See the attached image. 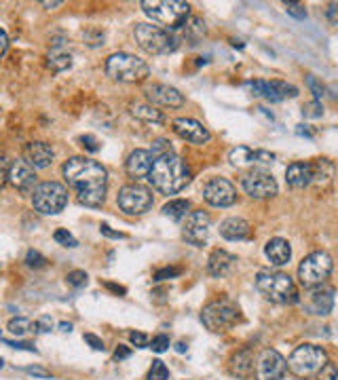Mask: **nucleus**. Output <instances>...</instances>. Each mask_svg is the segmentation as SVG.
<instances>
[{"mask_svg": "<svg viewBox=\"0 0 338 380\" xmlns=\"http://www.w3.org/2000/svg\"><path fill=\"white\" fill-rule=\"evenodd\" d=\"M256 287L264 298L279 302V304H294L298 302V289L294 281L286 273H271L260 271L256 275Z\"/></svg>", "mask_w": 338, "mask_h": 380, "instance_id": "nucleus-4", "label": "nucleus"}, {"mask_svg": "<svg viewBox=\"0 0 338 380\" xmlns=\"http://www.w3.org/2000/svg\"><path fill=\"white\" fill-rule=\"evenodd\" d=\"M146 180L161 194H178L190 182V169L178 155H165L153 161Z\"/></svg>", "mask_w": 338, "mask_h": 380, "instance_id": "nucleus-2", "label": "nucleus"}, {"mask_svg": "<svg viewBox=\"0 0 338 380\" xmlns=\"http://www.w3.org/2000/svg\"><path fill=\"white\" fill-rule=\"evenodd\" d=\"M176 350H178V353H184V350H186V344H184V342H178V344H176Z\"/></svg>", "mask_w": 338, "mask_h": 380, "instance_id": "nucleus-59", "label": "nucleus"}, {"mask_svg": "<svg viewBox=\"0 0 338 380\" xmlns=\"http://www.w3.org/2000/svg\"><path fill=\"white\" fill-rule=\"evenodd\" d=\"M306 309L311 311L313 315H330L332 309H334V289L328 287V289H315L311 294V300H308Z\"/></svg>", "mask_w": 338, "mask_h": 380, "instance_id": "nucleus-27", "label": "nucleus"}, {"mask_svg": "<svg viewBox=\"0 0 338 380\" xmlns=\"http://www.w3.org/2000/svg\"><path fill=\"white\" fill-rule=\"evenodd\" d=\"M45 262H47L45 256L38 254V252H34V249H30V252H27V256H25V265L30 267V269H43Z\"/></svg>", "mask_w": 338, "mask_h": 380, "instance_id": "nucleus-38", "label": "nucleus"}, {"mask_svg": "<svg viewBox=\"0 0 338 380\" xmlns=\"http://www.w3.org/2000/svg\"><path fill=\"white\" fill-rule=\"evenodd\" d=\"M313 180V171H311V163H292L286 169V182L292 188H306Z\"/></svg>", "mask_w": 338, "mask_h": 380, "instance_id": "nucleus-24", "label": "nucleus"}, {"mask_svg": "<svg viewBox=\"0 0 338 380\" xmlns=\"http://www.w3.org/2000/svg\"><path fill=\"white\" fill-rule=\"evenodd\" d=\"M7 49H9V36H7V32L3 30V27H0V57L7 53Z\"/></svg>", "mask_w": 338, "mask_h": 380, "instance_id": "nucleus-54", "label": "nucleus"}, {"mask_svg": "<svg viewBox=\"0 0 338 380\" xmlns=\"http://www.w3.org/2000/svg\"><path fill=\"white\" fill-rule=\"evenodd\" d=\"M264 254L271 260L273 267H284V265H288L290 258H292V247H290V243L286 239L275 237V239H271L264 245Z\"/></svg>", "mask_w": 338, "mask_h": 380, "instance_id": "nucleus-25", "label": "nucleus"}, {"mask_svg": "<svg viewBox=\"0 0 338 380\" xmlns=\"http://www.w3.org/2000/svg\"><path fill=\"white\" fill-rule=\"evenodd\" d=\"M66 281L72 287H82L84 283H87V273L84 271H72V273L66 275Z\"/></svg>", "mask_w": 338, "mask_h": 380, "instance_id": "nucleus-39", "label": "nucleus"}, {"mask_svg": "<svg viewBox=\"0 0 338 380\" xmlns=\"http://www.w3.org/2000/svg\"><path fill=\"white\" fill-rule=\"evenodd\" d=\"M106 74L119 82H139L150 74V68L144 60L131 53H112L106 60Z\"/></svg>", "mask_w": 338, "mask_h": 380, "instance_id": "nucleus-5", "label": "nucleus"}, {"mask_svg": "<svg viewBox=\"0 0 338 380\" xmlns=\"http://www.w3.org/2000/svg\"><path fill=\"white\" fill-rule=\"evenodd\" d=\"M32 205L45 216H55L68 205V190L60 182H43L32 190Z\"/></svg>", "mask_w": 338, "mask_h": 380, "instance_id": "nucleus-10", "label": "nucleus"}, {"mask_svg": "<svg viewBox=\"0 0 338 380\" xmlns=\"http://www.w3.org/2000/svg\"><path fill=\"white\" fill-rule=\"evenodd\" d=\"M47 64L53 72H64L72 66V55L66 47H62L60 43H55L53 49L47 55Z\"/></svg>", "mask_w": 338, "mask_h": 380, "instance_id": "nucleus-29", "label": "nucleus"}, {"mask_svg": "<svg viewBox=\"0 0 338 380\" xmlns=\"http://www.w3.org/2000/svg\"><path fill=\"white\" fill-rule=\"evenodd\" d=\"M311 171H313V180L311 182H317L322 186H328L334 178V165L328 161V159H319L311 165Z\"/></svg>", "mask_w": 338, "mask_h": 380, "instance_id": "nucleus-31", "label": "nucleus"}, {"mask_svg": "<svg viewBox=\"0 0 338 380\" xmlns=\"http://www.w3.org/2000/svg\"><path fill=\"white\" fill-rule=\"evenodd\" d=\"M241 188L251 199H271L277 194V182L271 173L262 169H251L241 175Z\"/></svg>", "mask_w": 338, "mask_h": 380, "instance_id": "nucleus-13", "label": "nucleus"}, {"mask_svg": "<svg viewBox=\"0 0 338 380\" xmlns=\"http://www.w3.org/2000/svg\"><path fill=\"white\" fill-rule=\"evenodd\" d=\"M237 262V258L229 252H224V249H214L210 260H207V271L212 277H224V275H229L233 265Z\"/></svg>", "mask_w": 338, "mask_h": 380, "instance_id": "nucleus-26", "label": "nucleus"}, {"mask_svg": "<svg viewBox=\"0 0 338 380\" xmlns=\"http://www.w3.org/2000/svg\"><path fill=\"white\" fill-rule=\"evenodd\" d=\"M62 173L68 182L76 190V199L84 208H100L106 199L108 188V171L102 163L87 159V157H70Z\"/></svg>", "mask_w": 338, "mask_h": 380, "instance_id": "nucleus-1", "label": "nucleus"}, {"mask_svg": "<svg viewBox=\"0 0 338 380\" xmlns=\"http://www.w3.org/2000/svg\"><path fill=\"white\" fill-rule=\"evenodd\" d=\"M62 3H60V0H55V3H43V7L45 9H55V7H60Z\"/></svg>", "mask_w": 338, "mask_h": 380, "instance_id": "nucleus-58", "label": "nucleus"}, {"mask_svg": "<svg viewBox=\"0 0 338 380\" xmlns=\"http://www.w3.org/2000/svg\"><path fill=\"white\" fill-rule=\"evenodd\" d=\"M34 328H36V332H41V334H45V332H51L53 330V319L51 317H41L36 324H34Z\"/></svg>", "mask_w": 338, "mask_h": 380, "instance_id": "nucleus-49", "label": "nucleus"}, {"mask_svg": "<svg viewBox=\"0 0 338 380\" xmlns=\"http://www.w3.org/2000/svg\"><path fill=\"white\" fill-rule=\"evenodd\" d=\"M153 155L148 150H133L127 161H125V169L129 173V178H133L135 182L137 180H144L148 178V171L153 167Z\"/></svg>", "mask_w": 338, "mask_h": 380, "instance_id": "nucleus-22", "label": "nucleus"}, {"mask_svg": "<svg viewBox=\"0 0 338 380\" xmlns=\"http://www.w3.org/2000/svg\"><path fill=\"white\" fill-rule=\"evenodd\" d=\"M169 336H165V334H159V336H155L153 340H148V348H153L155 353H165V350L169 348Z\"/></svg>", "mask_w": 338, "mask_h": 380, "instance_id": "nucleus-37", "label": "nucleus"}, {"mask_svg": "<svg viewBox=\"0 0 338 380\" xmlns=\"http://www.w3.org/2000/svg\"><path fill=\"white\" fill-rule=\"evenodd\" d=\"M129 342H131L135 348H144V346H148V336L142 334V332H131V334H129Z\"/></svg>", "mask_w": 338, "mask_h": 380, "instance_id": "nucleus-48", "label": "nucleus"}, {"mask_svg": "<svg viewBox=\"0 0 338 380\" xmlns=\"http://www.w3.org/2000/svg\"><path fill=\"white\" fill-rule=\"evenodd\" d=\"M172 125H174V133L178 137H182L184 142L196 144V146L210 142V137H212L207 127H203V123L194 121V119H176Z\"/></svg>", "mask_w": 338, "mask_h": 380, "instance_id": "nucleus-20", "label": "nucleus"}, {"mask_svg": "<svg viewBox=\"0 0 338 380\" xmlns=\"http://www.w3.org/2000/svg\"><path fill=\"white\" fill-rule=\"evenodd\" d=\"M23 372L25 374H30V376H36V378H51V372H47V370H43V368H23Z\"/></svg>", "mask_w": 338, "mask_h": 380, "instance_id": "nucleus-50", "label": "nucleus"}, {"mask_svg": "<svg viewBox=\"0 0 338 380\" xmlns=\"http://www.w3.org/2000/svg\"><path fill=\"white\" fill-rule=\"evenodd\" d=\"M247 87L251 89L254 96H260L264 98L267 102H284L286 98H296L298 96V89L294 85H288L284 80H251L247 82Z\"/></svg>", "mask_w": 338, "mask_h": 380, "instance_id": "nucleus-15", "label": "nucleus"}, {"mask_svg": "<svg viewBox=\"0 0 338 380\" xmlns=\"http://www.w3.org/2000/svg\"><path fill=\"white\" fill-rule=\"evenodd\" d=\"M336 9H338L336 3H332V5L328 7V19H330V23H336V21H338V19H336Z\"/></svg>", "mask_w": 338, "mask_h": 380, "instance_id": "nucleus-56", "label": "nucleus"}, {"mask_svg": "<svg viewBox=\"0 0 338 380\" xmlns=\"http://www.w3.org/2000/svg\"><path fill=\"white\" fill-rule=\"evenodd\" d=\"M108 287H110L112 291H117V294H125V287H119V285H115V283H108Z\"/></svg>", "mask_w": 338, "mask_h": 380, "instance_id": "nucleus-57", "label": "nucleus"}, {"mask_svg": "<svg viewBox=\"0 0 338 380\" xmlns=\"http://www.w3.org/2000/svg\"><path fill=\"white\" fill-rule=\"evenodd\" d=\"M220 235L227 241H243L251 235V226L243 218H227L220 224Z\"/></svg>", "mask_w": 338, "mask_h": 380, "instance_id": "nucleus-23", "label": "nucleus"}, {"mask_svg": "<svg viewBox=\"0 0 338 380\" xmlns=\"http://www.w3.org/2000/svg\"><path fill=\"white\" fill-rule=\"evenodd\" d=\"M9 167H11V163H9V159H7V155L0 150V188H3L5 184H7V178H9Z\"/></svg>", "mask_w": 338, "mask_h": 380, "instance_id": "nucleus-42", "label": "nucleus"}, {"mask_svg": "<svg viewBox=\"0 0 338 380\" xmlns=\"http://www.w3.org/2000/svg\"><path fill=\"white\" fill-rule=\"evenodd\" d=\"M84 342H89L91 348H95V350H104V342L95 334H84Z\"/></svg>", "mask_w": 338, "mask_h": 380, "instance_id": "nucleus-52", "label": "nucleus"}, {"mask_svg": "<svg viewBox=\"0 0 338 380\" xmlns=\"http://www.w3.org/2000/svg\"><path fill=\"white\" fill-rule=\"evenodd\" d=\"M201 321L210 332H227L241 321V311L231 300H214L203 309Z\"/></svg>", "mask_w": 338, "mask_h": 380, "instance_id": "nucleus-9", "label": "nucleus"}, {"mask_svg": "<svg viewBox=\"0 0 338 380\" xmlns=\"http://www.w3.org/2000/svg\"><path fill=\"white\" fill-rule=\"evenodd\" d=\"M102 235H106L108 239H125L123 232H117V230H112L108 224H102Z\"/></svg>", "mask_w": 338, "mask_h": 380, "instance_id": "nucleus-51", "label": "nucleus"}, {"mask_svg": "<svg viewBox=\"0 0 338 380\" xmlns=\"http://www.w3.org/2000/svg\"><path fill=\"white\" fill-rule=\"evenodd\" d=\"M229 161L233 167H260V165H271L275 161V155L269 150H251L247 146H237L231 150Z\"/></svg>", "mask_w": 338, "mask_h": 380, "instance_id": "nucleus-18", "label": "nucleus"}, {"mask_svg": "<svg viewBox=\"0 0 338 380\" xmlns=\"http://www.w3.org/2000/svg\"><path fill=\"white\" fill-rule=\"evenodd\" d=\"M117 203L127 216H142L153 208V192L142 184H129L121 188Z\"/></svg>", "mask_w": 338, "mask_h": 380, "instance_id": "nucleus-11", "label": "nucleus"}, {"mask_svg": "<svg viewBox=\"0 0 338 380\" xmlns=\"http://www.w3.org/2000/svg\"><path fill=\"white\" fill-rule=\"evenodd\" d=\"M150 155H153V159H159V157H165V155H174V146H172V142H169V139L159 137V139H155V144H153Z\"/></svg>", "mask_w": 338, "mask_h": 380, "instance_id": "nucleus-34", "label": "nucleus"}, {"mask_svg": "<svg viewBox=\"0 0 338 380\" xmlns=\"http://www.w3.org/2000/svg\"><path fill=\"white\" fill-rule=\"evenodd\" d=\"M319 380H338V370L332 361H326V366L317 372Z\"/></svg>", "mask_w": 338, "mask_h": 380, "instance_id": "nucleus-41", "label": "nucleus"}, {"mask_svg": "<svg viewBox=\"0 0 338 380\" xmlns=\"http://www.w3.org/2000/svg\"><path fill=\"white\" fill-rule=\"evenodd\" d=\"M286 11H288L292 17H296V19H304V17H306V9H304V5H300V3H286Z\"/></svg>", "mask_w": 338, "mask_h": 380, "instance_id": "nucleus-46", "label": "nucleus"}, {"mask_svg": "<svg viewBox=\"0 0 338 380\" xmlns=\"http://www.w3.org/2000/svg\"><path fill=\"white\" fill-rule=\"evenodd\" d=\"M231 374L237 378H249L254 374V355L249 348H243L231 359Z\"/></svg>", "mask_w": 338, "mask_h": 380, "instance_id": "nucleus-28", "label": "nucleus"}, {"mask_svg": "<svg viewBox=\"0 0 338 380\" xmlns=\"http://www.w3.org/2000/svg\"><path fill=\"white\" fill-rule=\"evenodd\" d=\"M203 199L214 208H231L237 201V188L227 178H212L203 186Z\"/></svg>", "mask_w": 338, "mask_h": 380, "instance_id": "nucleus-14", "label": "nucleus"}, {"mask_svg": "<svg viewBox=\"0 0 338 380\" xmlns=\"http://www.w3.org/2000/svg\"><path fill=\"white\" fill-rule=\"evenodd\" d=\"M146 98L153 104L157 106H163V108H182L184 106V96L176 89V87H169V85H163V82H155L146 89Z\"/></svg>", "mask_w": 338, "mask_h": 380, "instance_id": "nucleus-19", "label": "nucleus"}, {"mask_svg": "<svg viewBox=\"0 0 338 380\" xmlns=\"http://www.w3.org/2000/svg\"><path fill=\"white\" fill-rule=\"evenodd\" d=\"M129 355H131V348H129V346H123V344L117 346V350H115V359H117V361L127 359Z\"/></svg>", "mask_w": 338, "mask_h": 380, "instance_id": "nucleus-53", "label": "nucleus"}, {"mask_svg": "<svg viewBox=\"0 0 338 380\" xmlns=\"http://www.w3.org/2000/svg\"><path fill=\"white\" fill-rule=\"evenodd\" d=\"M7 182L19 192H32L36 188V169H32L23 159H17L9 167Z\"/></svg>", "mask_w": 338, "mask_h": 380, "instance_id": "nucleus-17", "label": "nucleus"}, {"mask_svg": "<svg viewBox=\"0 0 338 380\" xmlns=\"http://www.w3.org/2000/svg\"><path fill=\"white\" fill-rule=\"evenodd\" d=\"M5 366V361H3V357H0V368H3Z\"/></svg>", "mask_w": 338, "mask_h": 380, "instance_id": "nucleus-61", "label": "nucleus"}, {"mask_svg": "<svg viewBox=\"0 0 338 380\" xmlns=\"http://www.w3.org/2000/svg\"><path fill=\"white\" fill-rule=\"evenodd\" d=\"M53 239L58 241L60 245H64V247H76V245H78V241L74 239V235H72V232H68L66 228H60V230H55Z\"/></svg>", "mask_w": 338, "mask_h": 380, "instance_id": "nucleus-35", "label": "nucleus"}, {"mask_svg": "<svg viewBox=\"0 0 338 380\" xmlns=\"http://www.w3.org/2000/svg\"><path fill=\"white\" fill-rule=\"evenodd\" d=\"M288 372L286 357L275 348H264L258 355V359H254V374L256 380H281Z\"/></svg>", "mask_w": 338, "mask_h": 380, "instance_id": "nucleus-12", "label": "nucleus"}, {"mask_svg": "<svg viewBox=\"0 0 338 380\" xmlns=\"http://www.w3.org/2000/svg\"><path fill=\"white\" fill-rule=\"evenodd\" d=\"M131 114L135 116V119L144 121V123H157V125H161V123L165 121L163 112L157 110V108L150 106V104H133V106H131Z\"/></svg>", "mask_w": 338, "mask_h": 380, "instance_id": "nucleus-30", "label": "nucleus"}, {"mask_svg": "<svg viewBox=\"0 0 338 380\" xmlns=\"http://www.w3.org/2000/svg\"><path fill=\"white\" fill-rule=\"evenodd\" d=\"M328 361V355L322 346L315 344H300L294 348V353L290 355V359L286 361L290 372L298 378H308L315 376Z\"/></svg>", "mask_w": 338, "mask_h": 380, "instance_id": "nucleus-8", "label": "nucleus"}, {"mask_svg": "<svg viewBox=\"0 0 338 380\" xmlns=\"http://www.w3.org/2000/svg\"><path fill=\"white\" fill-rule=\"evenodd\" d=\"M167 378H169L167 366H165L161 359L153 361V368H150V372H148V380H167Z\"/></svg>", "mask_w": 338, "mask_h": 380, "instance_id": "nucleus-36", "label": "nucleus"}, {"mask_svg": "<svg viewBox=\"0 0 338 380\" xmlns=\"http://www.w3.org/2000/svg\"><path fill=\"white\" fill-rule=\"evenodd\" d=\"M182 271L180 269H176V267H167V269H161V271H157L155 273V281H165V279H174V277H178Z\"/></svg>", "mask_w": 338, "mask_h": 380, "instance_id": "nucleus-45", "label": "nucleus"}, {"mask_svg": "<svg viewBox=\"0 0 338 380\" xmlns=\"http://www.w3.org/2000/svg\"><path fill=\"white\" fill-rule=\"evenodd\" d=\"M135 43L150 55H169L178 49V38L165 30V27L153 23H137L133 30Z\"/></svg>", "mask_w": 338, "mask_h": 380, "instance_id": "nucleus-6", "label": "nucleus"}, {"mask_svg": "<svg viewBox=\"0 0 338 380\" xmlns=\"http://www.w3.org/2000/svg\"><path fill=\"white\" fill-rule=\"evenodd\" d=\"M82 38L87 41L89 47H98V45H104V32L102 30H87L82 34Z\"/></svg>", "mask_w": 338, "mask_h": 380, "instance_id": "nucleus-43", "label": "nucleus"}, {"mask_svg": "<svg viewBox=\"0 0 338 380\" xmlns=\"http://www.w3.org/2000/svg\"><path fill=\"white\" fill-rule=\"evenodd\" d=\"M5 344H9L13 348H25V350H30V353H36V348L32 344H27V342H11V340H5Z\"/></svg>", "mask_w": 338, "mask_h": 380, "instance_id": "nucleus-55", "label": "nucleus"}, {"mask_svg": "<svg viewBox=\"0 0 338 380\" xmlns=\"http://www.w3.org/2000/svg\"><path fill=\"white\" fill-rule=\"evenodd\" d=\"M7 328H9V332H11L13 336H25V334H30V332H36L34 324H32L30 319H25V317H15V319H11Z\"/></svg>", "mask_w": 338, "mask_h": 380, "instance_id": "nucleus-33", "label": "nucleus"}, {"mask_svg": "<svg viewBox=\"0 0 338 380\" xmlns=\"http://www.w3.org/2000/svg\"><path fill=\"white\" fill-rule=\"evenodd\" d=\"M78 142H80V146L87 153H98L100 150V142H98V137H93V135H80L78 137Z\"/></svg>", "mask_w": 338, "mask_h": 380, "instance_id": "nucleus-40", "label": "nucleus"}, {"mask_svg": "<svg viewBox=\"0 0 338 380\" xmlns=\"http://www.w3.org/2000/svg\"><path fill=\"white\" fill-rule=\"evenodd\" d=\"M142 11L157 23L165 25V30H178L182 27V23L188 19L190 7L188 3H182V0H142L139 3Z\"/></svg>", "mask_w": 338, "mask_h": 380, "instance_id": "nucleus-3", "label": "nucleus"}, {"mask_svg": "<svg viewBox=\"0 0 338 380\" xmlns=\"http://www.w3.org/2000/svg\"><path fill=\"white\" fill-rule=\"evenodd\" d=\"M304 116H308V119H317V116H322L324 114V106H322V102H311V104H306L304 106Z\"/></svg>", "mask_w": 338, "mask_h": 380, "instance_id": "nucleus-44", "label": "nucleus"}, {"mask_svg": "<svg viewBox=\"0 0 338 380\" xmlns=\"http://www.w3.org/2000/svg\"><path fill=\"white\" fill-rule=\"evenodd\" d=\"M334 260L328 252H313L308 254L298 267V279L306 289L322 287L328 277L332 275Z\"/></svg>", "mask_w": 338, "mask_h": 380, "instance_id": "nucleus-7", "label": "nucleus"}, {"mask_svg": "<svg viewBox=\"0 0 338 380\" xmlns=\"http://www.w3.org/2000/svg\"><path fill=\"white\" fill-rule=\"evenodd\" d=\"M60 328H62V332H70V330H72V326H70V324H62Z\"/></svg>", "mask_w": 338, "mask_h": 380, "instance_id": "nucleus-60", "label": "nucleus"}, {"mask_svg": "<svg viewBox=\"0 0 338 380\" xmlns=\"http://www.w3.org/2000/svg\"><path fill=\"white\" fill-rule=\"evenodd\" d=\"M210 216L205 212H192L182 226V239L194 247H203L210 237Z\"/></svg>", "mask_w": 338, "mask_h": 380, "instance_id": "nucleus-16", "label": "nucleus"}, {"mask_svg": "<svg viewBox=\"0 0 338 380\" xmlns=\"http://www.w3.org/2000/svg\"><path fill=\"white\" fill-rule=\"evenodd\" d=\"M306 85H308V89H311V91L315 93V98H317V100H319V98H324L326 89H324V85H322L315 76H306Z\"/></svg>", "mask_w": 338, "mask_h": 380, "instance_id": "nucleus-47", "label": "nucleus"}, {"mask_svg": "<svg viewBox=\"0 0 338 380\" xmlns=\"http://www.w3.org/2000/svg\"><path fill=\"white\" fill-rule=\"evenodd\" d=\"M188 210H190V203L186 199H174V201H169L163 205V216L178 222V220L186 218Z\"/></svg>", "mask_w": 338, "mask_h": 380, "instance_id": "nucleus-32", "label": "nucleus"}, {"mask_svg": "<svg viewBox=\"0 0 338 380\" xmlns=\"http://www.w3.org/2000/svg\"><path fill=\"white\" fill-rule=\"evenodd\" d=\"M55 159L53 148L47 142H30L23 148V161L32 169H47Z\"/></svg>", "mask_w": 338, "mask_h": 380, "instance_id": "nucleus-21", "label": "nucleus"}]
</instances>
